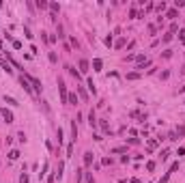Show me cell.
Segmentation results:
<instances>
[{"mask_svg":"<svg viewBox=\"0 0 185 183\" xmlns=\"http://www.w3.org/2000/svg\"><path fill=\"white\" fill-rule=\"evenodd\" d=\"M170 39H172V32H168V35H164V43H168Z\"/></svg>","mask_w":185,"mask_h":183,"instance_id":"d6986e66","label":"cell"},{"mask_svg":"<svg viewBox=\"0 0 185 183\" xmlns=\"http://www.w3.org/2000/svg\"><path fill=\"white\" fill-rule=\"evenodd\" d=\"M58 91H61V97H63V103L69 101V95H67V88H65V82L58 80Z\"/></svg>","mask_w":185,"mask_h":183,"instance_id":"6da1fadb","label":"cell"},{"mask_svg":"<svg viewBox=\"0 0 185 183\" xmlns=\"http://www.w3.org/2000/svg\"><path fill=\"white\" fill-rule=\"evenodd\" d=\"M69 103H78V95H75V93L69 95Z\"/></svg>","mask_w":185,"mask_h":183,"instance_id":"30bf717a","label":"cell"},{"mask_svg":"<svg viewBox=\"0 0 185 183\" xmlns=\"http://www.w3.org/2000/svg\"><path fill=\"white\" fill-rule=\"evenodd\" d=\"M50 9L54 11V13H58V9H61V7H58V4H56V2H52V4H50Z\"/></svg>","mask_w":185,"mask_h":183,"instance_id":"5bb4252c","label":"cell"},{"mask_svg":"<svg viewBox=\"0 0 185 183\" xmlns=\"http://www.w3.org/2000/svg\"><path fill=\"white\" fill-rule=\"evenodd\" d=\"M45 4H47L45 0H37V7H39V9H43V7H45Z\"/></svg>","mask_w":185,"mask_h":183,"instance_id":"e0dca14e","label":"cell"},{"mask_svg":"<svg viewBox=\"0 0 185 183\" xmlns=\"http://www.w3.org/2000/svg\"><path fill=\"white\" fill-rule=\"evenodd\" d=\"M19 183H28V175H26V173L19 177Z\"/></svg>","mask_w":185,"mask_h":183,"instance_id":"9a60e30c","label":"cell"},{"mask_svg":"<svg viewBox=\"0 0 185 183\" xmlns=\"http://www.w3.org/2000/svg\"><path fill=\"white\" fill-rule=\"evenodd\" d=\"M168 179H170V173H168V175H166V177H164V179H161L159 183H168Z\"/></svg>","mask_w":185,"mask_h":183,"instance_id":"ffe728a7","label":"cell"},{"mask_svg":"<svg viewBox=\"0 0 185 183\" xmlns=\"http://www.w3.org/2000/svg\"><path fill=\"white\" fill-rule=\"evenodd\" d=\"M127 78H129V80H138V78H140V73H136V71H134V73H129Z\"/></svg>","mask_w":185,"mask_h":183,"instance_id":"2e32d148","label":"cell"},{"mask_svg":"<svg viewBox=\"0 0 185 183\" xmlns=\"http://www.w3.org/2000/svg\"><path fill=\"white\" fill-rule=\"evenodd\" d=\"M67 69H69V73H71L73 78H80V71H75L73 67H67Z\"/></svg>","mask_w":185,"mask_h":183,"instance_id":"7c38bea8","label":"cell"},{"mask_svg":"<svg viewBox=\"0 0 185 183\" xmlns=\"http://www.w3.org/2000/svg\"><path fill=\"white\" fill-rule=\"evenodd\" d=\"M9 157H11V159H17V157H19V151H17V149H13V151L9 153Z\"/></svg>","mask_w":185,"mask_h":183,"instance_id":"ba28073f","label":"cell"},{"mask_svg":"<svg viewBox=\"0 0 185 183\" xmlns=\"http://www.w3.org/2000/svg\"><path fill=\"white\" fill-rule=\"evenodd\" d=\"M80 73H88V60H80Z\"/></svg>","mask_w":185,"mask_h":183,"instance_id":"5b68a950","label":"cell"},{"mask_svg":"<svg viewBox=\"0 0 185 183\" xmlns=\"http://www.w3.org/2000/svg\"><path fill=\"white\" fill-rule=\"evenodd\" d=\"M28 82L32 84V88H35V93H41V82L37 80V78H28Z\"/></svg>","mask_w":185,"mask_h":183,"instance_id":"277c9868","label":"cell"},{"mask_svg":"<svg viewBox=\"0 0 185 183\" xmlns=\"http://www.w3.org/2000/svg\"><path fill=\"white\" fill-rule=\"evenodd\" d=\"M125 151H127L125 147H116V149H114V153H125Z\"/></svg>","mask_w":185,"mask_h":183,"instance_id":"ac0fdd59","label":"cell"},{"mask_svg":"<svg viewBox=\"0 0 185 183\" xmlns=\"http://www.w3.org/2000/svg\"><path fill=\"white\" fill-rule=\"evenodd\" d=\"M0 116H2L7 123H13V114H11V110H7V108H2L0 110Z\"/></svg>","mask_w":185,"mask_h":183,"instance_id":"3957f363","label":"cell"},{"mask_svg":"<svg viewBox=\"0 0 185 183\" xmlns=\"http://www.w3.org/2000/svg\"><path fill=\"white\" fill-rule=\"evenodd\" d=\"M166 15H168V17H177V9H170Z\"/></svg>","mask_w":185,"mask_h":183,"instance_id":"4fadbf2b","label":"cell"},{"mask_svg":"<svg viewBox=\"0 0 185 183\" xmlns=\"http://www.w3.org/2000/svg\"><path fill=\"white\" fill-rule=\"evenodd\" d=\"M19 82H22V86H24V91H26V93H30V95L35 93V88L30 86V82H28V78H26V75H22V78H19Z\"/></svg>","mask_w":185,"mask_h":183,"instance_id":"7a4b0ae2","label":"cell"},{"mask_svg":"<svg viewBox=\"0 0 185 183\" xmlns=\"http://www.w3.org/2000/svg\"><path fill=\"white\" fill-rule=\"evenodd\" d=\"M0 47H2V41H0Z\"/></svg>","mask_w":185,"mask_h":183,"instance_id":"7402d4cb","label":"cell"},{"mask_svg":"<svg viewBox=\"0 0 185 183\" xmlns=\"http://www.w3.org/2000/svg\"><path fill=\"white\" fill-rule=\"evenodd\" d=\"M92 67H95V71H101V60L95 58V60H92Z\"/></svg>","mask_w":185,"mask_h":183,"instance_id":"52a82bcc","label":"cell"},{"mask_svg":"<svg viewBox=\"0 0 185 183\" xmlns=\"http://www.w3.org/2000/svg\"><path fill=\"white\" fill-rule=\"evenodd\" d=\"M84 164H86V166L92 164V153H84Z\"/></svg>","mask_w":185,"mask_h":183,"instance_id":"8992f818","label":"cell"},{"mask_svg":"<svg viewBox=\"0 0 185 183\" xmlns=\"http://www.w3.org/2000/svg\"><path fill=\"white\" fill-rule=\"evenodd\" d=\"M179 37H181V41L185 43V30H181V32H179Z\"/></svg>","mask_w":185,"mask_h":183,"instance_id":"44dd1931","label":"cell"},{"mask_svg":"<svg viewBox=\"0 0 185 183\" xmlns=\"http://www.w3.org/2000/svg\"><path fill=\"white\" fill-rule=\"evenodd\" d=\"M4 101H7V103H11V106H17V101H15L13 97H7V95H4Z\"/></svg>","mask_w":185,"mask_h":183,"instance_id":"9c48e42d","label":"cell"},{"mask_svg":"<svg viewBox=\"0 0 185 183\" xmlns=\"http://www.w3.org/2000/svg\"><path fill=\"white\" fill-rule=\"evenodd\" d=\"M88 123H90V127H95V123H97V121H95V114H92V112L88 114Z\"/></svg>","mask_w":185,"mask_h":183,"instance_id":"8fae6325","label":"cell"}]
</instances>
